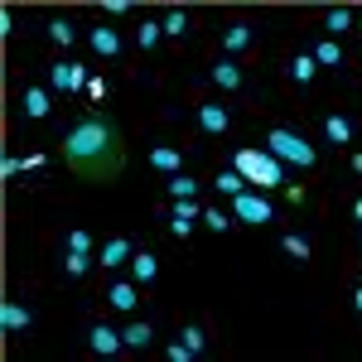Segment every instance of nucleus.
I'll use <instances>...</instances> for the list:
<instances>
[{"label": "nucleus", "instance_id": "e433bc0d", "mask_svg": "<svg viewBox=\"0 0 362 362\" xmlns=\"http://www.w3.org/2000/svg\"><path fill=\"white\" fill-rule=\"evenodd\" d=\"M353 218H358V227H362V198H353Z\"/></svg>", "mask_w": 362, "mask_h": 362}, {"label": "nucleus", "instance_id": "6e6552de", "mask_svg": "<svg viewBox=\"0 0 362 362\" xmlns=\"http://www.w3.org/2000/svg\"><path fill=\"white\" fill-rule=\"evenodd\" d=\"M107 305L121 309V314H131V309L140 305V285L136 280H112V285H107Z\"/></svg>", "mask_w": 362, "mask_h": 362}, {"label": "nucleus", "instance_id": "4468645a", "mask_svg": "<svg viewBox=\"0 0 362 362\" xmlns=\"http://www.w3.org/2000/svg\"><path fill=\"white\" fill-rule=\"evenodd\" d=\"M324 140L329 145H353V121L343 112H324Z\"/></svg>", "mask_w": 362, "mask_h": 362}, {"label": "nucleus", "instance_id": "a878e982", "mask_svg": "<svg viewBox=\"0 0 362 362\" xmlns=\"http://www.w3.org/2000/svg\"><path fill=\"white\" fill-rule=\"evenodd\" d=\"M194 194H198L194 174H169V198H194Z\"/></svg>", "mask_w": 362, "mask_h": 362}, {"label": "nucleus", "instance_id": "c85d7f7f", "mask_svg": "<svg viewBox=\"0 0 362 362\" xmlns=\"http://www.w3.org/2000/svg\"><path fill=\"white\" fill-rule=\"evenodd\" d=\"M169 218H189V223H194V218H203V208H198L194 198H174V203H169Z\"/></svg>", "mask_w": 362, "mask_h": 362}, {"label": "nucleus", "instance_id": "b1692460", "mask_svg": "<svg viewBox=\"0 0 362 362\" xmlns=\"http://www.w3.org/2000/svg\"><path fill=\"white\" fill-rule=\"evenodd\" d=\"M280 251H285L290 261H309V242L300 232H285V237H280Z\"/></svg>", "mask_w": 362, "mask_h": 362}, {"label": "nucleus", "instance_id": "dca6fc26", "mask_svg": "<svg viewBox=\"0 0 362 362\" xmlns=\"http://www.w3.org/2000/svg\"><path fill=\"white\" fill-rule=\"evenodd\" d=\"M324 29H329V34H348V29H358V10H348V5L324 10Z\"/></svg>", "mask_w": 362, "mask_h": 362}, {"label": "nucleus", "instance_id": "bb28decb", "mask_svg": "<svg viewBox=\"0 0 362 362\" xmlns=\"http://www.w3.org/2000/svg\"><path fill=\"white\" fill-rule=\"evenodd\" d=\"M49 39H54V44H73V39H78V29H73V20H63V15H54V20H49Z\"/></svg>", "mask_w": 362, "mask_h": 362}, {"label": "nucleus", "instance_id": "473e14b6", "mask_svg": "<svg viewBox=\"0 0 362 362\" xmlns=\"http://www.w3.org/2000/svg\"><path fill=\"white\" fill-rule=\"evenodd\" d=\"M49 83H54V92H68V58L49 68Z\"/></svg>", "mask_w": 362, "mask_h": 362}, {"label": "nucleus", "instance_id": "cd10ccee", "mask_svg": "<svg viewBox=\"0 0 362 362\" xmlns=\"http://www.w3.org/2000/svg\"><path fill=\"white\" fill-rule=\"evenodd\" d=\"M179 338H184V343H189V348H194L198 358H203V353H208V334H203V324H184V334H179Z\"/></svg>", "mask_w": 362, "mask_h": 362}, {"label": "nucleus", "instance_id": "6ab92c4d", "mask_svg": "<svg viewBox=\"0 0 362 362\" xmlns=\"http://www.w3.org/2000/svg\"><path fill=\"white\" fill-rule=\"evenodd\" d=\"M121 338H126V348H131V353H140V348H150V343H155V329H150V324H126V329H121Z\"/></svg>", "mask_w": 362, "mask_h": 362}, {"label": "nucleus", "instance_id": "2eb2a0df", "mask_svg": "<svg viewBox=\"0 0 362 362\" xmlns=\"http://www.w3.org/2000/svg\"><path fill=\"white\" fill-rule=\"evenodd\" d=\"M92 54H102V58H121V54H126V44H121V34H116V29L92 25Z\"/></svg>", "mask_w": 362, "mask_h": 362}, {"label": "nucleus", "instance_id": "ddd939ff", "mask_svg": "<svg viewBox=\"0 0 362 362\" xmlns=\"http://www.w3.org/2000/svg\"><path fill=\"white\" fill-rule=\"evenodd\" d=\"M131 256H136V251H131V237H112V242L102 247L97 261H102L107 271H121V266H131Z\"/></svg>", "mask_w": 362, "mask_h": 362}, {"label": "nucleus", "instance_id": "7c9ffc66", "mask_svg": "<svg viewBox=\"0 0 362 362\" xmlns=\"http://www.w3.org/2000/svg\"><path fill=\"white\" fill-rule=\"evenodd\" d=\"M83 87H87V68L68 58V92H83Z\"/></svg>", "mask_w": 362, "mask_h": 362}, {"label": "nucleus", "instance_id": "f704fd0d", "mask_svg": "<svg viewBox=\"0 0 362 362\" xmlns=\"http://www.w3.org/2000/svg\"><path fill=\"white\" fill-rule=\"evenodd\" d=\"M169 232H174V237H179V242H184V237H189V232H194V223H189V218H169Z\"/></svg>", "mask_w": 362, "mask_h": 362}, {"label": "nucleus", "instance_id": "39448f33", "mask_svg": "<svg viewBox=\"0 0 362 362\" xmlns=\"http://www.w3.org/2000/svg\"><path fill=\"white\" fill-rule=\"evenodd\" d=\"M87 348H92L97 358H116V353L126 348V338L116 334L112 324H92V334H87Z\"/></svg>", "mask_w": 362, "mask_h": 362}, {"label": "nucleus", "instance_id": "aec40b11", "mask_svg": "<svg viewBox=\"0 0 362 362\" xmlns=\"http://www.w3.org/2000/svg\"><path fill=\"white\" fill-rule=\"evenodd\" d=\"M309 54H314V63H319V68H343V49H338L334 39H319Z\"/></svg>", "mask_w": 362, "mask_h": 362}, {"label": "nucleus", "instance_id": "412c9836", "mask_svg": "<svg viewBox=\"0 0 362 362\" xmlns=\"http://www.w3.org/2000/svg\"><path fill=\"white\" fill-rule=\"evenodd\" d=\"M213 189H218V194H227V198H237V194H247V179H242L237 169H223V174L213 179Z\"/></svg>", "mask_w": 362, "mask_h": 362}, {"label": "nucleus", "instance_id": "0eeeda50", "mask_svg": "<svg viewBox=\"0 0 362 362\" xmlns=\"http://www.w3.org/2000/svg\"><path fill=\"white\" fill-rule=\"evenodd\" d=\"M198 126H203L208 136H227V131H232V112H227L223 102H203V107H198Z\"/></svg>", "mask_w": 362, "mask_h": 362}, {"label": "nucleus", "instance_id": "423d86ee", "mask_svg": "<svg viewBox=\"0 0 362 362\" xmlns=\"http://www.w3.org/2000/svg\"><path fill=\"white\" fill-rule=\"evenodd\" d=\"M208 73H213V83L223 87V92H247V73L237 68V58H218Z\"/></svg>", "mask_w": 362, "mask_h": 362}, {"label": "nucleus", "instance_id": "f257e3e1", "mask_svg": "<svg viewBox=\"0 0 362 362\" xmlns=\"http://www.w3.org/2000/svg\"><path fill=\"white\" fill-rule=\"evenodd\" d=\"M63 165L87 184H112L126 165V140L107 112H87L63 136Z\"/></svg>", "mask_w": 362, "mask_h": 362}, {"label": "nucleus", "instance_id": "7ed1b4c3", "mask_svg": "<svg viewBox=\"0 0 362 362\" xmlns=\"http://www.w3.org/2000/svg\"><path fill=\"white\" fill-rule=\"evenodd\" d=\"M266 150L290 169H314L319 165V150H314L300 131H290V126H271V131H266Z\"/></svg>", "mask_w": 362, "mask_h": 362}, {"label": "nucleus", "instance_id": "ea45409f", "mask_svg": "<svg viewBox=\"0 0 362 362\" xmlns=\"http://www.w3.org/2000/svg\"><path fill=\"white\" fill-rule=\"evenodd\" d=\"M358 237H362V227H358Z\"/></svg>", "mask_w": 362, "mask_h": 362}, {"label": "nucleus", "instance_id": "393cba45", "mask_svg": "<svg viewBox=\"0 0 362 362\" xmlns=\"http://www.w3.org/2000/svg\"><path fill=\"white\" fill-rule=\"evenodd\" d=\"M169 39H179V34H189V10H165V20H160Z\"/></svg>", "mask_w": 362, "mask_h": 362}, {"label": "nucleus", "instance_id": "f3484780", "mask_svg": "<svg viewBox=\"0 0 362 362\" xmlns=\"http://www.w3.org/2000/svg\"><path fill=\"white\" fill-rule=\"evenodd\" d=\"M155 276H160V261H155L150 251H136V256H131V280H136V285H150Z\"/></svg>", "mask_w": 362, "mask_h": 362}, {"label": "nucleus", "instance_id": "c756f323", "mask_svg": "<svg viewBox=\"0 0 362 362\" xmlns=\"http://www.w3.org/2000/svg\"><path fill=\"white\" fill-rule=\"evenodd\" d=\"M203 223H208V232H227V227H232V218H227L223 208H203Z\"/></svg>", "mask_w": 362, "mask_h": 362}, {"label": "nucleus", "instance_id": "1a4fd4ad", "mask_svg": "<svg viewBox=\"0 0 362 362\" xmlns=\"http://www.w3.org/2000/svg\"><path fill=\"white\" fill-rule=\"evenodd\" d=\"M29 324H34V314H29V309L20 305V300H5V305H0V329H5L10 338H15V334H25Z\"/></svg>", "mask_w": 362, "mask_h": 362}, {"label": "nucleus", "instance_id": "2f4dec72", "mask_svg": "<svg viewBox=\"0 0 362 362\" xmlns=\"http://www.w3.org/2000/svg\"><path fill=\"white\" fill-rule=\"evenodd\" d=\"M68 251H87V256H92V232L73 227V232H68Z\"/></svg>", "mask_w": 362, "mask_h": 362}, {"label": "nucleus", "instance_id": "f8f14e48", "mask_svg": "<svg viewBox=\"0 0 362 362\" xmlns=\"http://www.w3.org/2000/svg\"><path fill=\"white\" fill-rule=\"evenodd\" d=\"M54 112V92H49V87H25V116L29 121H44V116Z\"/></svg>", "mask_w": 362, "mask_h": 362}, {"label": "nucleus", "instance_id": "f03ea898", "mask_svg": "<svg viewBox=\"0 0 362 362\" xmlns=\"http://www.w3.org/2000/svg\"><path fill=\"white\" fill-rule=\"evenodd\" d=\"M232 169H237L247 184H256V189H280V184H285V165H280L271 150H256V145H242V150L232 155Z\"/></svg>", "mask_w": 362, "mask_h": 362}, {"label": "nucleus", "instance_id": "4be33fe9", "mask_svg": "<svg viewBox=\"0 0 362 362\" xmlns=\"http://www.w3.org/2000/svg\"><path fill=\"white\" fill-rule=\"evenodd\" d=\"M160 39H165V29H160V20H145V25L136 29V44L150 54V49H160Z\"/></svg>", "mask_w": 362, "mask_h": 362}, {"label": "nucleus", "instance_id": "9b49d317", "mask_svg": "<svg viewBox=\"0 0 362 362\" xmlns=\"http://www.w3.org/2000/svg\"><path fill=\"white\" fill-rule=\"evenodd\" d=\"M251 44H256V29H251L247 20H237V25H227V29H223V49H227V58H232V54H247Z\"/></svg>", "mask_w": 362, "mask_h": 362}, {"label": "nucleus", "instance_id": "c9c22d12", "mask_svg": "<svg viewBox=\"0 0 362 362\" xmlns=\"http://www.w3.org/2000/svg\"><path fill=\"white\" fill-rule=\"evenodd\" d=\"M0 34H15V10H0Z\"/></svg>", "mask_w": 362, "mask_h": 362}, {"label": "nucleus", "instance_id": "58836bf2", "mask_svg": "<svg viewBox=\"0 0 362 362\" xmlns=\"http://www.w3.org/2000/svg\"><path fill=\"white\" fill-rule=\"evenodd\" d=\"M358 29H362V10H358Z\"/></svg>", "mask_w": 362, "mask_h": 362}, {"label": "nucleus", "instance_id": "9d476101", "mask_svg": "<svg viewBox=\"0 0 362 362\" xmlns=\"http://www.w3.org/2000/svg\"><path fill=\"white\" fill-rule=\"evenodd\" d=\"M150 169H155V174H184V155H179V150H174V145H150Z\"/></svg>", "mask_w": 362, "mask_h": 362}, {"label": "nucleus", "instance_id": "4c0bfd02", "mask_svg": "<svg viewBox=\"0 0 362 362\" xmlns=\"http://www.w3.org/2000/svg\"><path fill=\"white\" fill-rule=\"evenodd\" d=\"M353 300H358V314H362V285H358V295H353Z\"/></svg>", "mask_w": 362, "mask_h": 362}, {"label": "nucleus", "instance_id": "5701e85b", "mask_svg": "<svg viewBox=\"0 0 362 362\" xmlns=\"http://www.w3.org/2000/svg\"><path fill=\"white\" fill-rule=\"evenodd\" d=\"M63 271H68V280H83L87 271H92V256H87V251H68V256H63Z\"/></svg>", "mask_w": 362, "mask_h": 362}, {"label": "nucleus", "instance_id": "20e7f679", "mask_svg": "<svg viewBox=\"0 0 362 362\" xmlns=\"http://www.w3.org/2000/svg\"><path fill=\"white\" fill-rule=\"evenodd\" d=\"M232 213H237V223H247V227H266V223H276V208H271V198L251 194V189L232 198Z\"/></svg>", "mask_w": 362, "mask_h": 362}, {"label": "nucleus", "instance_id": "72a5a7b5", "mask_svg": "<svg viewBox=\"0 0 362 362\" xmlns=\"http://www.w3.org/2000/svg\"><path fill=\"white\" fill-rule=\"evenodd\" d=\"M25 165H29V160H15V155H5V160H0V179H15V174H20Z\"/></svg>", "mask_w": 362, "mask_h": 362}, {"label": "nucleus", "instance_id": "a211bd4d", "mask_svg": "<svg viewBox=\"0 0 362 362\" xmlns=\"http://www.w3.org/2000/svg\"><path fill=\"white\" fill-rule=\"evenodd\" d=\"M290 78H295L300 87L314 83V78H319V63H314V54H295V58H290Z\"/></svg>", "mask_w": 362, "mask_h": 362}]
</instances>
